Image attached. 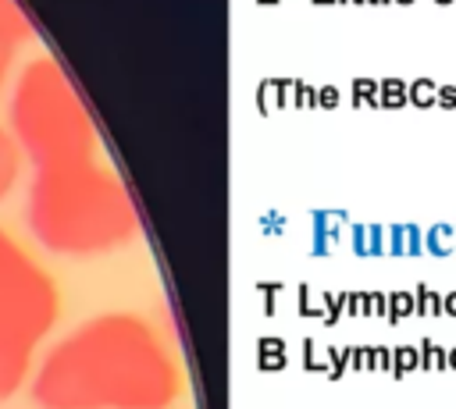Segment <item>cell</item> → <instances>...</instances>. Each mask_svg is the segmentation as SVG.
<instances>
[{
	"mask_svg": "<svg viewBox=\"0 0 456 409\" xmlns=\"http://www.w3.org/2000/svg\"><path fill=\"white\" fill-rule=\"evenodd\" d=\"M185 388L164 334L139 313H96L46 349L32 377L39 409H171Z\"/></svg>",
	"mask_w": 456,
	"mask_h": 409,
	"instance_id": "obj_1",
	"label": "cell"
},
{
	"mask_svg": "<svg viewBox=\"0 0 456 409\" xmlns=\"http://www.w3.org/2000/svg\"><path fill=\"white\" fill-rule=\"evenodd\" d=\"M25 224L57 256H100L139 235V210L121 174L89 156L36 171Z\"/></svg>",
	"mask_w": 456,
	"mask_h": 409,
	"instance_id": "obj_2",
	"label": "cell"
},
{
	"mask_svg": "<svg viewBox=\"0 0 456 409\" xmlns=\"http://www.w3.org/2000/svg\"><path fill=\"white\" fill-rule=\"evenodd\" d=\"M21 153L39 167L89 160L96 124L53 57H32L11 89V128Z\"/></svg>",
	"mask_w": 456,
	"mask_h": 409,
	"instance_id": "obj_3",
	"label": "cell"
},
{
	"mask_svg": "<svg viewBox=\"0 0 456 409\" xmlns=\"http://www.w3.org/2000/svg\"><path fill=\"white\" fill-rule=\"evenodd\" d=\"M61 313V292L53 277L21 249V242L0 228V327L43 341Z\"/></svg>",
	"mask_w": 456,
	"mask_h": 409,
	"instance_id": "obj_4",
	"label": "cell"
},
{
	"mask_svg": "<svg viewBox=\"0 0 456 409\" xmlns=\"http://www.w3.org/2000/svg\"><path fill=\"white\" fill-rule=\"evenodd\" d=\"M21 164H25L21 146L14 142V135H11L7 128H0V199H7L11 188L18 185V178H21Z\"/></svg>",
	"mask_w": 456,
	"mask_h": 409,
	"instance_id": "obj_5",
	"label": "cell"
},
{
	"mask_svg": "<svg viewBox=\"0 0 456 409\" xmlns=\"http://www.w3.org/2000/svg\"><path fill=\"white\" fill-rule=\"evenodd\" d=\"M0 28H7L18 43L32 39V21H28V14L21 11L18 0H0Z\"/></svg>",
	"mask_w": 456,
	"mask_h": 409,
	"instance_id": "obj_6",
	"label": "cell"
},
{
	"mask_svg": "<svg viewBox=\"0 0 456 409\" xmlns=\"http://www.w3.org/2000/svg\"><path fill=\"white\" fill-rule=\"evenodd\" d=\"M424 249L435 256H449L456 253V224H435L424 231Z\"/></svg>",
	"mask_w": 456,
	"mask_h": 409,
	"instance_id": "obj_7",
	"label": "cell"
},
{
	"mask_svg": "<svg viewBox=\"0 0 456 409\" xmlns=\"http://www.w3.org/2000/svg\"><path fill=\"white\" fill-rule=\"evenodd\" d=\"M14 50H18V39L7 28H0V92L7 85V75H11V64H14Z\"/></svg>",
	"mask_w": 456,
	"mask_h": 409,
	"instance_id": "obj_8",
	"label": "cell"
},
{
	"mask_svg": "<svg viewBox=\"0 0 456 409\" xmlns=\"http://www.w3.org/2000/svg\"><path fill=\"white\" fill-rule=\"evenodd\" d=\"M417 313L442 317V295H438V292H431L428 285H417Z\"/></svg>",
	"mask_w": 456,
	"mask_h": 409,
	"instance_id": "obj_9",
	"label": "cell"
},
{
	"mask_svg": "<svg viewBox=\"0 0 456 409\" xmlns=\"http://www.w3.org/2000/svg\"><path fill=\"white\" fill-rule=\"evenodd\" d=\"M417 352H420L424 366H431V370H445V349H442V345H435L431 338H424Z\"/></svg>",
	"mask_w": 456,
	"mask_h": 409,
	"instance_id": "obj_10",
	"label": "cell"
},
{
	"mask_svg": "<svg viewBox=\"0 0 456 409\" xmlns=\"http://www.w3.org/2000/svg\"><path fill=\"white\" fill-rule=\"evenodd\" d=\"M435 96H438V85H435V82H428V78H424V82H417V85H413V100H417L420 107H428Z\"/></svg>",
	"mask_w": 456,
	"mask_h": 409,
	"instance_id": "obj_11",
	"label": "cell"
},
{
	"mask_svg": "<svg viewBox=\"0 0 456 409\" xmlns=\"http://www.w3.org/2000/svg\"><path fill=\"white\" fill-rule=\"evenodd\" d=\"M392 302H395V313H410V309H417V306H413V299H410V295H403V292H399V295H392Z\"/></svg>",
	"mask_w": 456,
	"mask_h": 409,
	"instance_id": "obj_12",
	"label": "cell"
},
{
	"mask_svg": "<svg viewBox=\"0 0 456 409\" xmlns=\"http://www.w3.org/2000/svg\"><path fill=\"white\" fill-rule=\"evenodd\" d=\"M442 313H445V317H456V288L442 295Z\"/></svg>",
	"mask_w": 456,
	"mask_h": 409,
	"instance_id": "obj_13",
	"label": "cell"
},
{
	"mask_svg": "<svg viewBox=\"0 0 456 409\" xmlns=\"http://www.w3.org/2000/svg\"><path fill=\"white\" fill-rule=\"evenodd\" d=\"M435 100H438L442 107H456V89H449V85H445V89H438V96H435Z\"/></svg>",
	"mask_w": 456,
	"mask_h": 409,
	"instance_id": "obj_14",
	"label": "cell"
},
{
	"mask_svg": "<svg viewBox=\"0 0 456 409\" xmlns=\"http://www.w3.org/2000/svg\"><path fill=\"white\" fill-rule=\"evenodd\" d=\"M445 366H452V370H456V345H452V349H445Z\"/></svg>",
	"mask_w": 456,
	"mask_h": 409,
	"instance_id": "obj_15",
	"label": "cell"
},
{
	"mask_svg": "<svg viewBox=\"0 0 456 409\" xmlns=\"http://www.w3.org/2000/svg\"><path fill=\"white\" fill-rule=\"evenodd\" d=\"M438 4H452V0H438Z\"/></svg>",
	"mask_w": 456,
	"mask_h": 409,
	"instance_id": "obj_16",
	"label": "cell"
}]
</instances>
